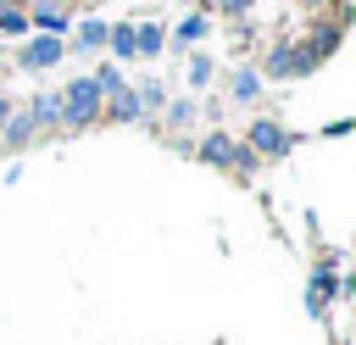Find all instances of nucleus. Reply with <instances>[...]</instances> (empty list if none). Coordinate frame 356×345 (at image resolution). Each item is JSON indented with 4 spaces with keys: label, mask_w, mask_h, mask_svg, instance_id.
<instances>
[{
    "label": "nucleus",
    "mask_w": 356,
    "mask_h": 345,
    "mask_svg": "<svg viewBox=\"0 0 356 345\" xmlns=\"http://www.w3.org/2000/svg\"><path fill=\"white\" fill-rule=\"evenodd\" d=\"M134 100H139V106H161V100H167V89H161V83H139V95H134Z\"/></svg>",
    "instance_id": "nucleus-16"
},
{
    "label": "nucleus",
    "mask_w": 356,
    "mask_h": 345,
    "mask_svg": "<svg viewBox=\"0 0 356 345\" xmlns=\"http://www.w3.org/2000/svg\"><path fill=\"white\" fill-rule=\"evenodd\" d=\"M6 117H11V100H6V95H0V122H6Z\"/></svg>",
    "instance_id": "nucleus-19"
},
{
    "label": "nucleus",
    "mask_w": 356,
    "mask_h": 345,
    "mask_svg": "<svg viewBox=\"0 0 356 345\" xmlns=\"http://www.w3.org/2000/svg\"><path fill=\"white\" fill-rule=\"evenodd\" d=\"M56 100H61V122H67V128H89V122L100 117V100H106V95L95 89V78H72L67 95H56Z\"/></svg>",
    "instance_id": "nucleus-1"
},
{
    "label": "nucleus",
    "mask_w": 356,
    "mask_h": 345,
    "mask_svg": "<svg viewBox=\"0 0 356 345\" xmlns=\"http://www.w3.org/2000/svg\"><path fill=\"white\" fill-rule=\"evenodd\" d=\"M334 45H339V22H317V28L306 33V45H300V56H306V61L317 67V61H323V56H328Z\"/></svg>",
    "instance_id": "nucleus-4"
},
{
    "label": "nucleus",
    "mask_w": 356,
    "mask_h": 345,
    "mask_svg": "<svg viewBox=\"0 0 356 345\" xmlns=\"http://www.w3.org/2000/svg\"><path fill=\"white\" fill-rule=\"evenodd\" d=\"M245 6H250V0H222V11H245Z\"/></svg>",
    "instance_id": "nucleus-18"
},
{
    "label": "nucleus",
    "mask_w": 356,
    "mask_h": 345,
    "mask_svg": "<svg viewBox=\"0 0 356 345\" xmlns=\"http://www.w3.org/2000/svg\"><path fill=\"white\" fill-rule=\"evenodd\" d=\"M189 83H211V56H195L189 61Z\"/></svg>",
    "instance_id": "nucleus-15"
},
{
    "label": "nucleus",
    "mask_w": 356,
    "mask_h": 345,
    "mask_svg": "<svg viewBox=\"0 0 356 345\" xmlns=\"http://www.w3.org/2000/svg\"><path fill=\"white\" fill-rule=\"evenodd\" d=\"M33 22H39V28H44V33H50V39H56V33H61V28H67V11H61V6H56V0H50V6H39V11H33Z\"/></svg>",
    "instance_id": "nucleus-9"
},
{
    "label": "nucleus",
    "mask_w": 356,
    "mask_h": 345,
    "mask_svg": "<svg viewBox=\"0 0 356 345\" xmlns=\"http://www.w3.org/2000/svg\"><path fill=\"white\" fill-rule=\"evenodd\" d=\"M200 33H206V17H189V22L178 28V39H200Z\"/></svg>",
    "instance_id": "nucleus-17"
},
{
    "label": "nucleus",
    "mask_w": 356,
    "mask_h": 345,
    "mask_svg": "<svg viewBox=\"0 0 356 345\" xmlns=\"http://www.w3.org/2000/svg\"><path fill=\"white\" fill-rule=\"evenodd\" d=\"M106 117H117V122L139 117V100H134V89H111V106H106Z\"/></svg>",
    "instance_id": "nucleus-7"
},
{
    "label": "nucleus",
    "mask_w": 356,
    "mask_h": 345,
    "mask_svg": "<svg viewBox=\"0 0 356 345\" xmlns=\"http://www.w3.org/2000/svg\"><path fill=\"white\" fill-rule=\"evenodd\" d=\"M200 161H211V167H239V172H250V167H256V156H250L245 145H234L228 134H206Z\"/></svg>",
    "instance_id": "nucleus-2"
},
{
    "label": "nucleus",
    "mask_w": 356,
    "mask_h": 345,
    "mask_svg": "<svg viewBox=\"0 0 356 345\" xmlns=\"http://www.w3.org/2000/svg\"><path fill=\"white\" fill-rule=\"evenodd\" d=\"M33 128H39V122H33V111L11 117V122H6V145H11V150H17V145H28V139H33Z\"/></svg>",
    "instance_id": "nucleus-8"
},
{
    "label": "nucleus",
    "mask_w": 356,
    "mask_h": 345,
    "mask_svg": "<svg viewBox=\"0 0 356 345\" xmlns=\"http://www.w3.org/2000/svg\"><path fill=\"white\" fill-rule=\"evenodd\" d=\"M22 28H28V11L11 6V0H0V33H22Z\"/></svg>",
    "instance_id": "nucleus-11"
},
{
    "label": "nucleus",
    "mask_w": 356,
    "mask_h": 345,
    "mask_svg": "<svg viewBox=\"0 0 356 345\" xmlns=\"http://www.w3.org/2000/svg\"><path fill=\"white\" fill-rule=\"evenodd\" d=\"M56 61H61V39H50V33L22 50V67H33V72H39V67H56Z\"/></svg>",
    "instance_id": "nucleus-6"
},
{
    "label": "nucleus",
    "mask_w": 356,
    "mask_h": 345,
    "mask_svg": "<svg viewBox=\"0 0 356 345\" xmlns=\"http://www.w3.org/2000/svg\"><path fill=\"white\" fill-rule=\"evenodd\" d=\"M306 6H323V0H306Z\"/></svg>",
    "instance_id": "nucleus-20"
},
{
    "label": "nucleus",
    "mask_w": 356,
    "mask_h": 345,
    "mask_svg": "<svg viewBox=\"0 0 356 345\" xmlns=\"http://www.w3.org/2000/svg\"><path fill=\"white\" fill-rule=\"evenodd\" d=\"M78 39H83V50H95V45H106V22H83V33H78Z\"/></svg>",
    "instance_id": "nucleus-14"
},
{
    "label": "nucleus",
    "mask_w": 356,
    "mask_h": 345,
    "mask_svg": "<svg viewBox=\"0 0 356 345\" xmlns=\"http://www.w3.org/2000/svg\"><path fill=\"white\" fill-rule=\"evenodd\" d=\"M261 95V78L256 72H234V100H256Z\"/></svg>",
    "instance_id": "nucleus-12"
},
{
    "label": "nucleus",
    "mask_w": 356,
    "mask_h": 345,
    "mask_svg": "<svg viewBox=\"0 0 356 345\" xmlns=\"http://www.w3.org/2000/svg\"><path fill=\"white\" fill-rule=\"evenodd\" d=\"M106 39H111L117 56H134V28H106Z\"/></svg>",
    "instance_id": "nucleus-13"
},
{
    "label": "nucleus",
    "mask_w": 356,
    "mask_h": 345,
    "mask_svg": "<svg viewBox=\"0 0 356 345\" xmlns=\"http://www.w3.org/2000/svg\"><path fill=\"white\" fill-rule=\"evenodd\" d=\"M284 150H289V134H284L278 122L261 117V122L250 128V156H284Z\"/></svg>",
    "instance_id": "nucleus-3"
},
{
    "label": "nucleus",
    "mask_w": 356,
    "mask_h": 345,
    "mask_svg": "<svg viewBox=\"0 0 356 345\" xmlns=\"http://www.w3.org/2000/svg\"><path fill=\"white\" fill-rule=\"evenodd\" d=\"M161 39H167V33H161L156 22H145V28H134V50H139V56H156V50H161Z\"/></svg>",
    "instance_id": "nucleus-10"
},
{
    "label": "nucleus",
    "mask_w": 356,
    "mask_h": 345,
    "mask_svg": "<svg viewBox=\"0 0 356 345\" xmlns=\"http://www.w3.org/2000/svg\"><path fill=\"white\" fill-rule=\"evenodd\" d=\"M295 72H312V61H306L300 50H289V45H278V50L267 56V78H295Z\"/></svg>",
    "instance_id": "nucleus-5"
}]
</instances>
